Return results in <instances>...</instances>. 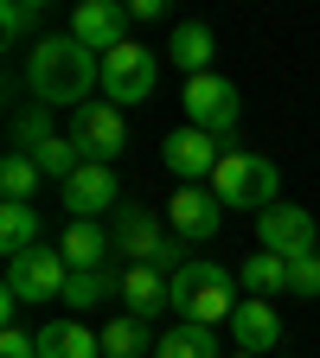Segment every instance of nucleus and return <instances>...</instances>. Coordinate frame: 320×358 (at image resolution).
<instances>
[{
	"label": "nucleus",
	"instance_id": "f257e3e1",
	"mask_svg": "<svg viewBox=\"0 0 320 358\" xmlns=\"http://www.w3.org/2000/svg\"><path fill=\"white\" fill-rule=\"evenodd\" d=\"M26 83H32L39 109H83L90 90L103 83V58L71 32H45L26 45Z\"/></svg>",
	"mask_w": 320,
	"mask_h": 358
},
{
	"label": "nucleus",
	"instance_id": "f03ea898",
	"mask_svg": "<svg viewBox=\"0 0 320 358\" xmlns=\"http://www.w3.org/2000/svg\"><path fill=\"white\" fill-rule=\"evenodd\" d=\"M237 275L224 262H186L173 275V313L179 320H193V327H231V313H237Z\"/></svg>",
	"mask_w": 320,
	"mask_h": 358
},
{
	"label": "nucleus",
	"instance_id": "7ed1b4c3",
	"mask_svg": "<svg viewBox=\"0 0 320 358\" xmlns=\"http://www.w3.org/2000/svg\"><path fill=\"white\" fill-rule=\"evenodd\" d=\"M211 192H218V205L224 211H269V205H282L276 192H282V166L269 160V154H250V148H237L231 141V154L218 160V173H211Z\"/></svg>",
	"mask_w": 320,
	"mask_h": 358
},
{
	"label": "nucleus",
	"instance_id": "20e7f679",
	"mask_svg": "<svg viewBox=\"0 0 320 358\" xmlns=\"http://www.w3.org/2000/svg\"><path fill=\"white\" fill-rule=\"evenodd\" d=\"M64 282H71V262H64V250L58 243H39V250H26V256H13L7 262V288H0V313H13L20 307H45V301H64Z\"/></svg>",
	"mask_w": 320,
	"mask_h": 358
},
{
	"label": "nucleus",
	"instance_id": "39448f33",
	"mask_svg": "<svg viewBox=\"0 0 320 358\" xmlns=\"http://www.w3.org/2000/svg\"><path fill=\"white\" fill-rule=\"evenodd\" d=\"M186 128H205V134H218V141H231V128L244 122V96H237V83L231 77H218V71H205V77H186Z\"/></svg>",
	"mask_w": 320,
	"mask_h": 358
},
{
	"label": "nucleus",
	"instance_id": "423d86ee",
	"mask_svg": "<svg viewBox=\"0 0 320 358\" xmlns=\"http://www.w3.org/2000/svg\"><path fill=\"white\" fill-rule=\"evenodd\" d=\"M154 83H160V52H148L141 38L116 45V52L103 58V90H109L116 109H122V103H148Z\"/></svg>",
	"mask_w": 320,
	"mask_h": 358
},
{
	"label": "nucleus",
	"instance_id": "0eeeda50",
	"mask_svg": "<svg viewBox=\"0 0 320 358\" xmlns=\"http://www.w3.org/2000/svg\"><path fill=\"white\" fill-rule=\"evenodd\" d=\"M224 154H231V141H218V134H205V128H173L160 141V160H167V173L179 179V186H211V173H218Z\"/></svg>",
	"mask_w": 320,
	"mask_h": 358
},
{
	"label": "nucleus",
	"instance_id": "6e6552de",
	"mask_svg": "<svg viewBox=\"0 0 320 358\" xmlns=\"http://www.w3.org/2000/svg\"><path fill=\"white\" fill-rule=\"evenodd\" d=\"M71 141H77V154L83 160H116V154H128V115L116 109V103H83V109H71Z\"/></svg>",
	"mask_w": 320,
	"mask_h": 358
},
{
	"label": "nucleus",
	"instance_id": "1a4fd4ad",
	"mask_svg": "<svg viewBox=\"0 0 320 358\" xmlns=\"http://www.w3.org/2000/svg\"><path fill=\"white\" fill-rule=\"evenodd\" d=\"M256 250L282 256V262H301V256L320 250V231H314V217H307L301 205H269V211L256 217Z\"/></svg>",
	"mask_w": 320,
	"mask_h": 358
},
{
	"label": "nucleus",
	"instance_id": "9d476101",
	"mask_svg": "<svg viewBox=\"0 0 320 358\" xmlns=\"http://www.w3.org/2000/svg\"><path fill=\"white\" fill-rule=\"evenodd\" d=\"M167 231L186 237V243H211V237L224 231V205H218V192H211V186H179V192L167 199Z\"/></svg>",
	"mask_w": 320,
	"mask_h": 358
},
{
	"label": "nucleus",
	"instance_id": "9b49d317",
	"mask_svg": "<svg viewBox=\"0 0 320 358\" xmlns=\"http://www.w3.org/2000/svg\"><path fill=\"white\" fill-rule=\"evenodd\" d=\"M58 192H64V211H71V217H103V211H122V205H116V199H122V179H116V166H103V160H83Z\"/></svg>",
	"mask_w": 320,
	"mask_h": 358
},
{
	"label": "nucleus",
	"instance_id": "f8f14e48",
	"mask_svg": "<svg viewBox=\"0 0 320 358\" xmlns=\"http://www.w3.org/2000/svg\"><path fill=\"white\" fill-rule=\"evenodd\" d=\"M109 237H116V256H128V262H160V250L173 243V231H167V217H154V211H141V205H122L116 211V224H109Z\"/></svg>",
	"mask_w": 320,
	"mask_h": 358
},
{
	"label": "nucleus",
	"instance_id": "ddd939ff",
	"mask_svg": "<svg viewBox=\"0 0 320 358\" xmlns=\"http://www.w3.org/2000/svg\"><path fill=\"white\" fill-rule=\"evenodd\" d=\"M128 7H116V0H83V7L71 13V38H83L90 52H116V45H128Z\"/></svg>",
	"mask_w": 320,
	"mask_h": 358
},
{
	"label": "nucleus",
	"instance_id": "4468645a",
	"mask_svg": "<svg viewBox=\"0 0 320 358\" xmlns=\"http://www.w3.org/2000/svg\"><path fill=\"white\" fill-rule=\"evenodd\" d=\"M231 339H237V352H250V358H263V352H282V313H276V301H244L237 313H231Z\"/></svg>",
	"mask_w": 320,
	"mask_h": 358
},
{
	"label": "nucleus",
	"instance_id": "2eb2a0df",
	"mask_svg": "<svg viewBox=\"0 0 320 358\" xmlns=\"http://www.w3.org/2000/svg\"><path fill=\"white\" fill-rule=\"evenodd\" d=\"M39 358H103V327L58 313V320L39 327Z\"/></svg>",
	"mask_w": 320,
	"mask_h": 358
},
{
	"label": "nucleus",
	"instance_id": "dca6fc26",
	"mask_svg": "<svg viewBox=\"0 0 320 358\" xmlns=\"http://www.w3.org/2000/svg\"><path fill=\"white\" fill-rule=\"evenodd\" d=\"M122 307L134 313V320L167 313L173 307V275H160V268H148V262H128L122 268Z\"/></svg>",
	"mask_w": 320,
	"mask_h": 358
},
{
	"label": "nucleus",
	"instance_id": "f3484780",
	"mask_svg": "<svg viewBox=\"0 0 320 358\" xmlns=\"http://www.w3.org/2000/svg\"><path fill=\"white\" fill-rule=\"evenodd\" d=\"M58 250H64L71 275H77V268H103V262H109V250H116V237L103 231L97 217H71V224H64V237H58Z\"/></svg>",
	"mask_w": 320,
	"mask_h": 358
},
{
	"label": "nucleus",
	"instance_id": "a211bd4d",
	"mask_svg": "<svg viewBox=\"0 0 320 358\" xmlns=\"http://www.w3.org/2000/svg\"><path fill=\"white\" fill-rule=\"evenodd\" d=\"M167 58L186 71V77H205V71H211V58H218L211 26H205V20H179V26H173V38H167Z\"/></svg>",
	"mask_w": 320,
	"mask_h": 358
},
{
	"label": "nucleus",
	"instance_id": "6ab92c4d",
	"mask_svg": "<svg viewBox=\"0 0 320 358\" xmlns=\"http://www.w3.org/2000/svg\"><path fill=\"white\" fill-rule=\"evenodd\" d=\"M154 327L148 320H134V313H116V320H103V358H141L154 352Z\"/></svg>",
	"mask_w": 320,
	"mask_h": 358
},
{
	"label": "nucleus",
	"instance_id": "aec40b11",
	"mask_svg": "<svg viewBox=\"0 0 320 358\" xmlns=\"http://www.w3.org/2000/svg\"><path fill=\"white\" fill-rule=\"evenodd\" d=\"M237 282H244L250 301H276V294L288 288V262H282V256H269V250H256V256H244Z\"/></svg>",
	"mask_w": 320,
	"mask_h": 358
},
{
	"label": "nucleus",
	"instance_id": "412c9836",
	"mask_svg": "<svg viewBox=\"0 0 320 358\" xmlns=\"http://www.w3.org/2000/svg\"><path fill=\"white\" fill-rule=\"evenodd\" d=\"M154 358H224V352H218V327H193V320H179L173 333H160Z\"/></svg>",
	"mask_w": 320,
	"mask_h": 358
},
{
	"label": "nucleus",
	"instance_id": "4be33fe9",
	"mask_svg": "<svg viewBox=\"0 0 320 358\" xmlns=\"http://www.w3.org/2000/svg\"><path fill=\"white\" fill-rule=\"evenodd\" d=\"M39 243H45L39 237V205H0V250H7V262L39 250Z\"/></svg>",
	"mask_w": 320,
	"mask_h": 358
},
{
	"label": "nucleus",
	"instance_id": "5701e85b",
	"mask_svg": "<svg viewBox=\"0 0 320 358\" xmlns=\"http://www.w3.org/2000/svg\"><path fill=\"white\" fill-rule=\"evenodd\" d=\"M109 294H122V275L103 262V268H77V275L64 282V307H103Z\"/></svg>",
	"mask_w": 320,
	"mask_h": 358
},
{
	"label": "nucleus",
	"instance_id": "b1692460",
	"mask_svg": "<svg viewBox=\"0 0 320 358\" xmlns=\"http://www.w3.org/2000/svg\"><path fill=\"white\" fill-rule=\"evenodd\" d=\"M39 160L32 154H7L0 160V192H7V205H32V192H39Z\"/></svg>",
	"mask_w": 320,
	"mask_h": 358
},
{
	"label": "nucleus",
	"instance_id": "393cba45",
	"mask_svg": "<svg viewBox=\"0 0 320 358\" xmlns=\"http://www.w3.org/2000/svg\"><path fill=\"white\" fill-rule=\"evenodd\" d=\"M32 160H39V173H45V179H58V186H64V179L83 166V154H77V141H71V134H52L45 148H32Z\"/></svg>",
	"mask_w": 320,
	"mask_h": 358
},
{
	"label": "nucleus",
	"instance_id": "a878e982",
	"mask_svg": "<svg viewBox=\"0 0 320 358\" xmlns=\"http://www.w3.org/2000/svg\"><path fill=\"white\" fill-rule=\"evenodd\" d=\"M52 109H20L13 115V154H32V148H45V141H52Z\"/></svg>",
	"mask_w": 320,
	"mask_h": 358
},
{
	"label": "nucleus",
	"instance_id": "bb28decb",
	"mask_svg": "<svg viewBox=\"0 0 320 358\" xmlns=\"http://www.w3.org/2000/svg\"><path fill=\"white\" fill-rule=\"evenodd\" d=\"M288 288L295 294H320V250L301 256V262H288Z\"/></svg>",
	"mask_w": 320,
	"mask_h": 358
},
{
	"label": "nucleus",
	"instance_id": "cd10ccee",
	"mask_svg": "<svg viewBox=\"0 0 320 358\" xmlns=\"http://www.w3.org/2000/svg\"><path fill=\"white\" fill-rule=\"evenodd\" d=\"M0 358H39V339L20 320H7V333H0Z\"/></svg>",
	"mask_w": 320,
	"mask_h": 358
},
{
	"label": "nucleus",
	"instance_id": "c85d7f7f",
	"mask_svg": "<svg viewBox=\"0 0 320 358\" xmlns=\"http://www.w3.org/2000/svg\"><path fill=\"white\" fill-rule=\"evenodd\" d=\"M32 20H39V7H32V0H7V38L32 32Z\"/></svg>",
	"mask_w": 320,
	"mask_h": 358
},
{
	"label": "nucleus",
	"instance_id": "c756f323",
	"mask_svg": "<svg viewBox=\"0 0 320 358\" xmlns=\"http://www.w3.org/2000/svg\"><path fill=\"white\" fill-rule=\"evenodd\" d=\"M128 13H134V20H141V26H148V20H160L167 7H160V0H128Z\"/></svg>",
	"mask_w": 320,
	"mask_h": 358
},
{
	"label": "nucleus",
	"instance_id": "7c9ffc66",
	"mask_svg": "<svg viewBox=\"0 0 320 358\" xmlns=\"http://www.w3.org/2000/svg\"><path fill=\"white\" fill-rule=\"evenodd\" d=\"M237 358H250V352H237Z\"/></svg>",
	"mask_w": 320,
	"mask_h": 358
}]
</instances>
